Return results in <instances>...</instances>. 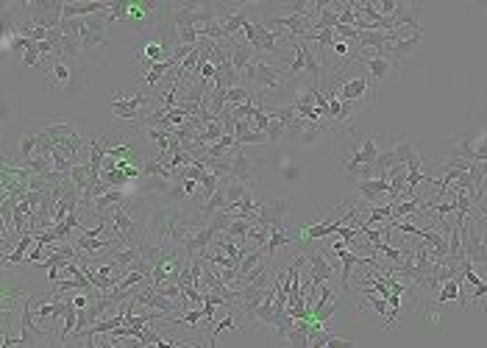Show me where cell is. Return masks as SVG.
I'll list each match as a JSON object with an SVG mask.
<instances>
[{
	"label": "cell",
	"instance_id": "3957f363",
	"mask_svg": "<svg viewBox=\"0 0 487 348\" xmlns=\"http://www.w3.org/2000/svg\"><path fill=\"white\" fill-rule=\"evenodd\" d=\"M106 48H109V17H106V12L84 17V26H81V53H84V59H81V64L87 70L101 64L106 59Z\"/></svg>",
	"mask_w": 487,
	"mask_h": 348
},
{
	"label": "cell",
	"instance_id": "d6986e66",
	"mask_svg": "<svg viewBox=\"0 0 487 348\" xmlns=\"http://www.w3.org/2000/svg\"><path fill=\"white\" fill-rule=\"evenodd\" d=\"M84 348H101V345H98V337L87 334V337H84Z\"/></svg>",
	"mask_w": 487,
	"mask_h": 348
},
{
	"label": "cell",
	"instance_id": "2e32d148",
	"mask_svg": "<svg viewBox=\"0 0 487 348\" xmlns=\"http://www.w3.org/2000/svg\"><path fill=\"white\" fill-rule=\"evenodd\" d=\"M265 134H268V142H271V145H279V139L287 134V125H284L282 120L271 117V125H268V131H265Z\"/></svg>",
	"mask_w": 487,
	"mask_h": 348
},
{
	"label": "cell",
	"instance_id": "7a4b0ae2",
	"mask_svg": "<svg viewBox=\"0 0 487 348\" xmlns=\"http://www.w3.org/2000/svg\"><path fill=\"white\" fill-rule=\"evenodd\" d=\"M242 84H246L257 95V103H265V95L282 92L293 81H290V76H287L284 67L268 62V56H257L246 70H242Z\"/></svg>",
	"mask_w": 487,
	"mask_h": 348
},
{
	"label": "cell",
	"instance_id": "7c38bea8",
	"mask_svg": "<svg viewBox=\"0 0 487 348\" xmlns=\"http://www.w3.org/2000/svg\"><path fill=\"white\" fill-rule=\"evenodd\" d=\"M73 245L81 256H92V254H101V251H112L117 245V237H84L81 234Z\"/></svg>",
	"mask_w": 487,
	"mask_h": 348
},
{
	"label": "cell",
	"instance_id": "9a60e30c",
	"mask_svg": "<svg viewBox=\"0 0 487 348\" xmlns=\"http://www.w3.org/2000/svg\"><path fill=\"white\" fill-rule=\"evenodd\" d=\"M170 67H176V64H173V62H162V64H153V67H151V70H148V73L142 76L145 87H156V84H159V81L164 78V73H167Z\"/></svg>",
	"mask_w": 487,
	"mask_h": 348
},
{
	"label": "cell",
	"instance_id": "5bb4252c",
	"mask_svg": "<svg viewBox=\"0 0 487 348\" xmlns=\"http://www.w3.org/2000/svg\"><path fill=\"white\" fill-rule=\"evenodd\" d=\"M459 293H462V279H448L440 284V293H437V306L448 304V301H459Z\"/></svg>",
	"mask_w": 487,
	"mask_h": 348
},
{
	"label": "cell",
	"instance_id": "30bf717a",
	"mask_svg": "<svg viewBox=\"0 0 487 348\" xmlns=\"http://www.w3.org/2000/svg\"><path fill=\"white\" fill-rule=\"evenodd\" d=\"M393 145H395V156H398V162L407 164L409 173L423 167V156L418 153V148H415V142H412L409 137H393Z\"/></svg>",
	"mask_w": 487,
	"mask_h": 348
},
{
	"label": "cell",
	"instance_id": "9c48e42d",
	"mask_svg": "<svg viewBox=\"0 0 487 348\" xmlns=\"http://www.w3.org/2000/svg\"><path fill=\"white\" fill-rule=\"evenodd\" d=\"M420 42H423V31L409 34V37H398L395 42H390V45L382 51V56H387V59H393V62H401V59L412 56V53L420 48Z\"/></svg>",
	"mask_w": 487,
	"mask_h": 348
},
{
	"label": "cell",
	"instance_id": "4fadbf2b",
	"mask_svg": "<svg viewBox=\"0 0 487 348\" xmlns=\"http://www.w3.org/2000/svg\"><path fill=\"white\" fill-rule=\"evenodd\" d=\"M293 243H296V240H293V237H290L284 229H271V240H268V245H265L268 259H273L279 248H287V245H293Z\"/></svg>",
	"mask_w": 487,
	"mask_h": 348
},
{
	"label": "cell",
	"instance_id": "6da1fadb",
	"mask_svg": "<svg viewBox=\"0 0 487 348\" xmlns=\"http://www.w3.org/2000/svg\"><path fill=\"white\" fill-rule=\"evenodd\" d=\"M200 226H203L200 215H187L178 201H164V198H153V209L148 212L142 223L145 243L159 245V248L184 245Z\"/></svg>",
	"mask_w": 487,
	"mask_h": 348
},
{
	"label": "cell",
	"instance_id": "ffe728a7",
	"mask_svg": "<svg viewBox=\"0 0 487 348\" xmlns=\"http://www.w3.org/2000/svg\"><path fill=\"white\" fill-rule=\"evenodd\" d=\"M476 150H487V134H484V137L476 142Z\"/></svg>",
	"mask_w": 487,
	"mask_h": 348
},
{
	"label": "cell",
	"instance_id": "277c9868",
	"mask_svg": "<svg viewBox=\"0 0 487 348\" xmlns=\"http://www.w3.org/2000/svg\"><path fill=\"white\" fill-rule=\"evenodd\" d=\"M379 150H382V142L376 137H357L351 139V134H345L343 145H340V170L345 176H354L359 167H373L376 159H379Z\"/></svg>",
	"mask_w": 487,
	"mask_h": 348
},
{
	"label": "cell",
	"instance_id": "ac0fdd59",
	"mask_svg": "<svg viewBox=\"0 0 487 348\" xmlns=\"http://www.w3.org/2000/svg\"><path fill=\"white\" fill-rule=\"evenodd\" d=\"M120 345L123 348H148L142 340H137V337H120Z\"/></svg>",
	"mask_w": 487,
	"mask_h": 348
},
{
	"label": "cell",
	"instance_id": "e0dca14e",
	"mask_svg": "<svg viewBox=\"0 0 487 348\" xmlns=\"http://www.w3.org/2000/svg\"><path fill=\"white\" fill-rule=\"evenodd\" d=\"M326 348H357V342L348 340V337H337V334H332L329 342H326Z\"/></svg>",
	"mask_w": 487,
	"mask_h": 348
},
{
	"label": "cell",
	"instance_id": "5b68a950",
	"mask_svg": "<svg viewBox=\"0 0 487 348\" xmlns=\"http://www.w3.org/2000/svg\"><path fill=\"white\" fill-rule=\"evenodd\" d=\"M45 73H48V81L67 92L70 98H76L84 87H87V67L81 62H70V59H62V56H51L48 62H42Z\"/></svg>",
	"mask_w": 487,
	"mask_h": 348
},
{
	"label": "cell",
	"instance_id": "ba28073f",
	"mask_svg": "<svg viewBox=\"0 0 487 348\" xmlns=\"http://www.w3.org/2000/svg\"><path fill=\"white\" fill-rule=\"evenodd\" d=\"M362 67H365V73H368V78L379 87V84H387V81H393L395 76H398V62H393V59H387V56H373V59H365L362 62Z\"/></svg>",
	"mask_w": 487,
	"mask_h": 348
},
{
	"label": "cell",
	"instance_id": "8fae6325",
	"mask_svg": "<svg viewBox=\"0 0 487 348\" xmlns=\"http://www.w3.org/2000/svg\"><path fill=\"white\" fill-rule=\"evenodd\" d=\"M234 139H237V145H239V148H246V145H257V148H265V145H271V142H268V134L257 131L251 120H237V128H234Z\"/></svg>",
	"mask_w": 487,
	"mask_h": 348
},
{
	"label": "cell",
	"instance_id": "52a82bcc",
	"mask_svg": "<svg viewBox=\"0 0 487 348\" xmlns=\"http://www.w3.org/2000/svg\"><path fill=\"white\" fill-rule=\"evenodd\" d=\"M284 220H287V201H282L276 195H265L262 209L257 215V223L271 226V229H284Z\"/></svg>",
	"mask_w": 487,
	"mask_h": 348
},
{
	"label": "cell",
	"instance_id": "8992f818",
	"mask_svg": "<svg viewBox=\"0 0 487 348\" xmlns=\"http://www.w3.org/2000/svg\"><path fill=\"white\" fill-rule=\"evenodd\" d=\"M40 131L51 139V145H53L56 150H65L76 164L81 162V150H84L87 139H84V134H81L73 123H67L65 117H51V120H45V123L40 125Z\"/></svg>",
	"mask_w": 487,
	"mask_h": 348
}]
</instances>
